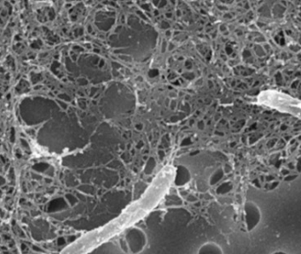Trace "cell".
<instances>
[{"instance_id":"obj_4","label":"cell","mask_w":301,"mask_h":254,"mask_svg":"<svg viewBox=\"0 0 301 254\" xmlns=\"http://www.w3.org/2000/svg\"><path fill=\"white\" fill-rule=\"evenodd\" d=\"M155 166V159L154 158H149V161L147 162L146 163V167H145V173L147 174H150L151 172L153 171L154 168Z\"/></svg>"},{"instance_id":"obj_15","label":"cell","mask_w":301,"mask_h":254,"mask_svg":"<svg viewBox=\"0 0 301 254\" xmlns=\"http://www.w3.org/2000/svg\"><path fill=\"white\" fill-rule=\"evenodd\" d=\"M270 141H271V142L267 144V146H270L275 145V141H276V140H270Z\"/></svg>"},{"instance_id":"obj_16","label":"cell","mask_w":301,"mask_h":254,"mask_svg":"<svg viewBox=\"0 0 301 254\" xmlns=\"http://www.w3.org/2000/svg\"><path fill=\"white\" fill-rule=\"evenodd\" d=\"M273 179H274V178L271 177V176H268L267 178H266V180H267V181H270V180H273Z\"/></svg>"},{"instance_id":"obj_7","label":"cell","mask_w":301,"mask_h":254,"mask_svg":"<svg viewBox=\"0 0 301 254\" xmlns=\"http://www.w3.org/2000/svg\"><path fill=\"white\" fill-rule=\"evenodd\" d=\"M192 141H191V139L190 138H187L183 140V142H181V146H186V145H189L191 144Z\"/></svg>"},{"instance_id":"obj_6","label":"cell","mask_w":301,"mask_h":254,"mask_svg":"<svg viewBox=\"0 0 301 254\" xmlns=\"http://www.w3.org/2000/svg\"><path fill=\"white\" fill-rule=\"evenodd\" d=\"M230 188H231V185L230 184V183H224V184H222V185L217 189V191H218L219 193H224V192L229 191Z\"/></svg>"},{"instance_id":"obj_3","label":"cell","mask_w":301,"mask_h":254,"mask_svg":"<svg viewBox=\"0 0 301 254\" xmlns=\"http://www.w3.org/2000/svg\"><path fill=\"white\" fill-rule=\"evenodd\" d=\"M198 253H223V251L221 248L214 244V243H207L204 245H202L200 250L198 251Z\"/></svg>"},{"instance_id":"obj_2","label":"cell","mask_w":301,"mask_h":254,"mask_svg":"<svg viewBox=\"0 0 301 254\" xmlns=\"http://www.w3.org/2000/svg\"><path fill=\"white\" fill-rule=\"evenodd\" d=\"M190 179V173L187 168L184 166H179L178 168V173L176 178V184L177 185H183L186 184Z\"/></svg>"},{"instance_id":"obj_12","label":"cell","mask_w":301,"mask_h":254,"mask_svg":"<svg viewBox=\"0 0 301 254\" xmlns=\"http://www.w3.org/2000/svg\"><path fill=\"white\" fill-rule=\"evenodd\" d=\"M277 185H278V182L272 183H271V185H270V187H269V189H275V188Z\"/></svg>"},{"instance_id":"obj_13","label":"cell","mask_w":301,"mask_h":254,"mask_svg":"<svg viewBox=\"0 0 301 254\" xmlns=\"http://www.w3.org/2000/svg\"><path fill=\"white\" fill-rule=\"evenodd\" d=\"M187 200H188V201H196V199H195L193 196L189 195L188 197H187Z\"/></svg>"},{"instance_id":"obj_19","label":"cell","mask_w":301,"mask_h":254,"mask_svg":"<svg viewBox=\"0 0 301 254\" xmlns=\"http://www.w3.org/2000/svg\"><path fill=\"white\" fill-rule=\"evenodd\" d=\"M281 129H282L283 131H284V130H286V126H285V125H282V128H281Z\"/></svg>"},{"instance_id":"obj_18","label":"cell","mask_w":301,"mask_h":254,"mask_svg":"<svg viewBox=\"0 0 301 254\" xmlns=\"http://www.w3.org/2000/svg\"><path fill=\"white\" fill-rule=\"evenodd\" d=\"M142 146H143V143L141 141V142H140V144H138V145H137V147H141Z\"/></svg>"},{"instance_id":"obj_14","label":"cell","mask_w":301,"mask_h":254,"mask_svg":"<svg viewBox=\"0 0 301 254\" xmlns=\"http://www.w3.org/2000/svg\"><path fill=\"white\" fill-rule=\"evenodd\" d=\"M230 170H231V168H230V166L226 165L225 168H224V172H226V173H229V172H230Z\"/></svg>"},{"instance_id":"obj_8","label":"cell","mask_w":301,"mask_h":254,"mask_svg":"<svg viewBox=\"0 0 301 254\" xmlns=\"http://www.w3.org/2000/svg\"><path fill=\"white\" fill-rule=\"evenodd\" d=\"M297 178V176L295 175V176H289V177H287V178H284V180L285 181H290V180H293V179H295Z\"/></svg>"},{"instance_id":"obj_5","label":"cell","mask_w":301,"mask_h":254,"mask_svg":"<svg viewBox=\"0 0 301 254\" xmlns=\"http://www.w3.org/2000/svg\"><path fill=\"white\" fill-rule=\"evenodd\" d=\"M223 175H224V172H223L222 170H217V171L212 176V178H211V179H210V184L213 185V184H215L216 183H217V182L222 178Z\"/></svg>"},{"instance_id":"obj_9","label":"cell","mask_w":301,"mask_h":254,"mask_svg":"<svg viewBox=\"0 0 301 254\" xmlns=\"http://www.w3.org/2000/svg\"><path fill=\"white\" fill-rule=\"evenodd\" d=\"M198 127H199V129H200V130L204 129V123H203L202 121H200V122L198 123Z\"/></svg>"},{"instance_id":"obj_20","label":"cell","mask_w":301,"mask_h":254,"mask_svg":"<svg viewBox=\"0 0 301 254\" xmlns=\"http://www.w3.org/2000/svg\"><path fill=\"white\" fill-rule=\"evenodd\" d=\"M198 153H199V152L197 151V152H193V153H192L191 154H192V155H193V154H198Z\"/></svg>"},{"instance_id":"obj_17","label":"cell","mask_w":301,"mask_h":254,"mask_svg":"<svg viewBox=\"0 0 301 254\" xmlns=\"http://www.w3.org/2000/svg\"><path fill=\"white\" fill-rule=\"evenodd\" d=\"M282 173H283L284 175H288V174H289V171H288V170H282Z\"/></svg>"},{"instance_id":"obj_1","label":"cell","mask_w":301,"mask_h":254,"mask_svg":"<svg viewBox=\"0 0 301 254\" xmlns=\"http://www.w3.org/2000/svg\"><path fill=\"white\" fill-rule=\"evenodd\" d=\"M245 209H246V223H247L248 230H251L260 221V218H261L260 210L256 207V205L252 202H247Z\"/></svg>"},{"instance_id":"obj_10","label":"cell","mask_w":301,"mask_h":254,"mask_svg":"<svg viewBox=\"0 0 301 254\" xmlns=\"http://www.w3.org/2000/svg\"><path fill=\"white\" fill-rule=\"evenodd\" d=\"M142 127H143V125H142L141 124H137L135 125V129L138 130V131H141V130H142Z\"/></svg>"},{"instance_id":"obj_11","label":"cell","mask_w":301,"mask_h":254,"mask_svg":"<svg viewBox=\"0 0 301 254\" xmlns=\"http://www.w3.org/2000/svg\"><path fill=\"white\" fill-rule=\"evenodd\" d=\"M158 154H159V157H160V159H161V160H163V157H164V153H163V150H160V151L158 152Z\"/></svg>"}]
</instances>
